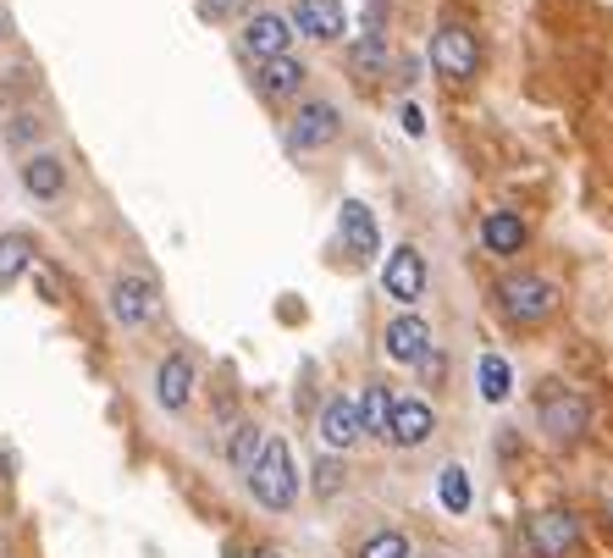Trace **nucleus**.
Instances as JSON below:
<instances>
[{
    "instance_id": "9",
    "label": "nucleus",
    "mask_w": 613,
    "mask_h": 558,
    "mask_svg": "<svg viewBox=\"0 0 613 558\" xmlns=\"http://www.w3.org/2000/svg\"><path fill=\"white\" fill-rule=\"evenodd\" d=\"M337 133H342V117H337L332 100L299 106V117H293V150H326V144H337Z\"/></svg>"
},
{
    "instance_id": "19",
    "label": "nucleus",
    "mask_w": 613,
    "mask_h": 558,
    "mask_svg": "<svg viewBox=\"0 0 613 558\" xmlns=\"http://www.w3.org/2000/svg\"><path fill=\"white\" fill-rule=\"evenodd\" d=\"M28 265H34V238L28 233H0V288H17Z\"/></svg>"
},
{
    "instance_id": "10",
    "label": "nucleus",
    "mask_w": 613,
    "mask_h": 558,
    "mask_svg": "<svg viewBox=\"0 0 613 558\" xmlns=\"http://www.w3.org/2000/svg\"><path fill=\"white\" fill-rule=\"evenodd\" d=\"M288 45H293V23H288L283 12H254V17H249V28H243V50H249L254 61L288 56Z\"/></svg>"
},
{
    "instance_id": "3",
    "label": "nucleus",
    "mask_w": 613,
    "mask_h": 558,
    "mask_svg": "<svg viewBox=\"0 0 613 558\" xmlns=\"http://www.w3.org/2000/svg\"><path fill=\"white\" fill-rule=\"evenodd\" d=\"M431 72L448 78V83L476 78V72H481V45H476V34L459 28V23H443V28H436V34H431Z\"/></svg>"
},
{
    "instance_id": "23",
    "label": "nucleus",
    "mask_w": 613,
    "mask_h": 558,
    "mask_svg": "<svg viewBox=\"0 0 613 558\" xmlns=\"http://www.w3.org/2000/svg\"><path fill=\"white\" fill-rule=\"evenodd\" d=\"M260 442H266V431H260L254 420H243V426L232 431V442H227V453H232V464H238V471H249V464H254V453H260Z\"/></svg>"
},
{
    "instance_id": "24",
    "label": "nucleus",
    "mask_w": 613,
    "mask_h": 558,
    "mask_svg": "<svg viewBox=\"0 0 613 558\" xmlns=\"http://www.w3.org/2000/svg\"><path fill=\"white\" fill-rule=\"evenodd\" d=\"M360 558H409V536H404V531H376V536L360 547Z\"/></svg>"
},
{
    "instance_id": "6",
    "label": "nucleus",
    "mask_w": 613,
    "mask_h": 558,
    "mask_svg": "<svg viewBox=\"0 0 613 558\" xmlns=\"http://www.w3.org/2000/svg\"><path fill=\"white\" fill-rule=\"evenodd\" d=\"M431 431H436V415H431V404L425 399H393V409H387V442H398V448H420V442H431Z\"/></svg>"
},
{
    "instance_id": "18",
    "label": "nucleus",
    "mask_w": 613,
    "mask_h": 558,
    "mask_svg": "<svg viewBox=\"0 0 613 558\" xmlns=\"http://www.w3.org/2000/svg\"><path fill=\"white\" fill-rule=\"evenodd\" d=\"M481 244H486L492 254H519V249H525V222H519L514 211H492V216L481 222Z\"/></svg>"
},
{
    "instance_id": "25",
    "label": "nucleus",
    "mask_w": 613,
    "mask_h": 558,
    "mask_svg": "<svg viewBox=\"0 0 613 558\" xmlns=\"http://www.w3.org/2000/svg\"><path fill=\"white\" fill-rule=\"evenodd\" d=\"M354 67H360V72H371V78H382V72H387V45H382L376 34H371V39H360V45H354Z\"/></svg>"
},
{
    "instance_id": "27",
    "label": "nucleus",
    "mask_w": 613,
    "mask_h": 558,
    "mask_svg": "<svg viewBox=\"0 0 613 558\" xmlns=\"http://www.w3.org/2000/svg\"><path fill=\"white\" fill-rule=\"evenodd\" d=\"M398 122H404V133H414V139L425 133V122H420V106H409V100L398 106Z\"/></svg>"
},
{
    "instance_id": "11",
    "label": "nucleus",
    "mask_w": 613,
    "mask_h": 558,
    "mask_svg": "<svg viewBox=\"0 0 613 558\" xmlns=\"http://www.w3.org/2000/svg\"><path fill=\"white\" fill-rule=\"evenodd\" d=\"M382 288L398 299V305H414L420 294H425V254L420 249H393V260H387V271H382Z\"/></svg>"
},
{
    "instance_id": "5",
    "label": "nucleus",
    "mask_w": 613,
    "mask_h": 558,
    "mask_svg": "<svg viewBox=\"0 0 613 558\" xmlns=\"http://www.w3.org/2000/svg\"><path fill=\"white\" fill-rule=\"evenodd\" d=\"M111 316L122 327H149L160 316V294H155L149 276H133V271L117 276V283H111Z\"/></svg>"
},
{
    "instance_id": "28",
    "label": "nucleus",
    "mask_w": 613,
    "mask_h": 558,
    "mask_svg": "<svg viewBox=\"0 0 613 558\" xmlns=\"http://www.w3.org/2000/svg\"><path fill=\"white\" fill-rule=\"evenodd\" d=\"M337 482H342V476H337V464H332V459H326V464H315V487H321V492H337Z\"/></svg>"
},
{
    "instance_id": "16",
    "label": "nucleus",
    "mask_w": 613,
    "mask_h": 558,
    "mask_svg": "<svg viewBox=\"0 0 613 558\" xmlns=\"http://www.w3.org/2000/svg\"><path fill=\"white\" fill-rule=\"evenodd\" d=\"M365 431H360V409H354V399H332L326 409H321V442L326 448H354Z\"/></svg>"
},
{
    "instance_id": "26",
    "label": "nucleus",
    "mask_w": 613,
    "mask_h": 558,
    "mask_svg": "<svg viewBox=\"0 0 613 558\" xmlns=\"http://www.w3.org/2000/svg\"><path fill=\"white\" fill-rule=\"evenodd\" d=\"M249 12V0H205V17L211 23H232V17H243Z\"/></svg>"
},
{
    "instance_id": "4",
    "label": "nucleus",
    "mask_w": 613,
    "mask_h": 558,
    "mask_svg": "<svg viewBox=\"0 0 613 558\" xmlns=\"http://www.w3.org/2000/svg\"><path fill=\"white\" fill-rule=\"evenodd\" d=\"M525 547L531 558H569L580 547V520L569 509H542L525 520Z\"/></svg>"
},
{
    "instance_id": "20",
    "label": "nucleus",
    "mask_w": 613,
    "mask_h": 558,
    "mask_svg": "<svg viewBox=\"0 0 613 558\" xmlns=\"http://www.w3.org/2000/svg\"><path fill=\"white\" fill-rule=\"evenodd\" d=\"M476 377H481V399H486V404H503V399L514 393V365H508L503 354H481Z\"/></svg>"
},
{
    "instance_id": "15",
    "label": "nucleus",
    "mask_w": 613,
    "mask_h": 558,
    "mask_svg": "<svg viewBox=\"0 0 613 558\" xmlns=\"http://www.w3.org/2000/svg\"><path fill=\"white\" fill-rule=\"evenodd\" d=\"M23 189L34 194V200H61L67 194V166H61V155H50V150H34L28 161H23Z\"/></svg>"
},
{
    "instance_id": "29",
    "label": "nucleus",
    "mask_w": 613,
    "mask_h": 558,
    "mask_svg": "<svg viewBox=\"0 0 613 558\" xmlns=\"http://www.w3.org/2000/svg\"><path fill=\"white\" fill-rule=\"evenodd\" d=\"M34 133H39V122H28V117H23V122H17V128H12V139H17V144H28V139H34Z\"/></svg>"
},
{
    "instance_id": "13",
    "label": "nucleus",
    "mask_w": 613,
    "mask_h": 558,
    "mask_svg": "<svg viewBox=\"0 0 613 558\" xmlns=\"http://www.w3.org/2000/svg\"><path fill=\"white\" fill-rule=\"evenodd\" d=\"M288 23H293V34H310V39H321V45L342 39V28H348L342 0H299Z\"/></svg>"
},
{
    "instance_id": "17",
    "label": "nucleus",
    "mask_w": 613,
    "mask_h": 558,
    "mask_svg": "<svg viewBox=\"0 0 613 558\" xmlns=\"http://www.w3.org/2000/svg\"><path fill=\"white\" fill-rule=\"evenodd\" d=\"M260 88H266V95H277V100L299 95V88H304V61H299V56H272V61H260Z\"/></svg>"
},
{
    "instance_id": "7",
    "label": "nucleus",
    "mask_w": 613,
    "mask_h": 558,
    "mask_svg": "<svg viewBox=\"0 0 613 558\" xmlns=\"http://www.w3.org/2000/svg\"><path fill=\"white\" fill-rule=\"evenodd\" d=\"M189 399H194V359L189 354H166L155 365V404L178 415V409H189Z\"/></svg>"
},
{
    "instance_id": "12",
    "label": "nucleus",
    "mask_w": 613,
    "mask_h": 558,
    "mask_svg": "<svg viewBox=\"0 0 613 558\" xmlns=\"http://www.w3.org/2000/svg\"><path fill=\"white\" fill-rule=\"evenodd\" d=\"M537 415H542V426H548V437H558V442H575L580 431H586V420H591V409H586V399H575V393H548L542 404H537Z\"/></svg>"
},
{
    "instance_id": "1",
    "label": "nucleus",
    "mask_w": 613,
    "mask_h": 558,
    "mask_svg": "<svg viewBox=\"0 0 613 558\" xmlns=\"http://www.w3.org/2000/svg\"><path fill=\"white\" fill-rule=\"evenodd\" d=\"M243 482H249V492H254V503L260 509H293V498H299V471H293V448L283 442V437H266L260 442V453H254V464L243 471Z\"/></svg>"
},
{
    "instance_id": "2",
    "label": "nucleus",
    "mask_w": 613,
    "mask_h": 558,
    "mask_svg": "<svg viewBox=\"0 0 613 558\" xmlns=\"http://www.w3.org/2000/svg\"><path fill=\"white\" fill-rule=\"evenodd\" d=\"M497 305L519 327H542L558 310V288L548 283V276H508V283L497 288Z\"/></svg>"
},
{
    "instance_id": "21",
    "label": "nucleus",
    "mask_w": 613,
    "mask_h": 558,
    "mask_svg": "<svg viewBox=\"0 0 613 558\" xmlns=\"http://www.w3.org/2000/svg\"><path fill=\"white\" fill-rule=\"evenodd\" d=\"M470 476H465V464H443V476H436V503H443L448 514H465L470 509Z\"/></svg>"
},
{
    "instance_id": "30",
    "label": "nucleus",
    "mask_w": 613,
    "mask_h": 558,
    "mask_svg": "<svg viewBox=\"0 0 613 558\" xmlns=\"http://www.w3.org/2000/svg\"><path fill=\"white\" fill-rule=\"evenodd\" d=\"M243 558H283V553H272V547H260V553H243Z\"/></svg>"
},
{
    "instance_id": "22",
    "label": "nucleus",
    "mask_w": 613,
    "mask_h": 558,
    "mask_svg": "<svg viewBox=\"0 0 613 558\" xmlns=\"http://www.w3.org/2000/svg\"><path fill=\"white\" fill-rule=\"evenodd\" d=\"M354 409H360V431L382 437V431H387V409H393V399H387V388H382V382H371V388L354 399Z\"/></svg>"
},
{
    "instance_id": "14",
    "label": "nucleus",
    "mask_w": 613,
    "mask_h": 558,
    "mask_svg": "<svg viewBox=\"0 0 613 558\" xmlns=\"http://www.w3.org/2000/svg\"><path fill=\"white\" fill-rule=\"evenodd\" d=\"M387 359H398V365H425V359H431V327H425L420 316H398V321L387 327Z\"/></svg>"
},
{
    "instance_id": "8",
    "label": "nucleus",
    "mask_w": 613,
    "mask_h": 558,
    "mask_svg": "<svg viewBox=\"0 0 613 558\" xmlns=\"http://www.w3.org/2000/svg\"><path fill=\"white\" fill-rule=\"evenodd\" d=\"M337 238H342V249H348V254H354V260H371V254L382 249V227H376L371 205H360V200H348V205L337 211Z\"/></svg>"
}]
</instances>
